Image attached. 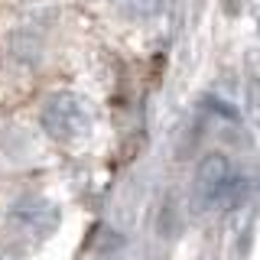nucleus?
Listing matches in <instances>:
<instances>
[{
  "mask_svg": "<svg viewBox=\"0 0 260 260\" xmlns=\"http://www.w3.org/2000/svg\"><path fill=\"white\" fill-rule=\"evenodd\" d=\"M39 124H43L49 140L75 146V143H85L88 137H91L94 111H91V104L75 91H55V94H49L43 101V108H39Z\"/></svg>",
  "mask_w": 260,
  "mask_h": 260,
  "instance_id": "nucleus-1",
  "label": "nucleus"
},
{
  "mask_svg": "<svg viewBox=\"0 0 260 260\" xmlns=\"http://www.w3.org/2000/svg\"><path fill=\"white\" fill-rule=\"evenodd\" d=\"M195 195L208 211H231L247 195V179L234 169L224 153H208L195 173Z\"/></svg>",
  "mask_w": 260,
  "mask_h": 260,
  "instance_id": "nucleus-2",
  "label": "nucleus"
},
{
  "mask_svg": "<svg viewBox=\"0 0 260 260\" xmlns=\"http://www.w3.org/2000/svg\"><path fill=\"white\" fill-rule=\"evenodd\" d=\"M7 218H10L13 231L23 234V238H29V241H49L62 224L59 205H55L52 199H46V195H36V192L20 195L10 205V211H7Z\"/></svg>",
  "mask_w": 260,
  "mask_h": 260,
  "instance_id": "nucleus-3",
  "label": "nucleus"
},
{
  "mask_svg": "<svg viewBox=\"0 0 260 260\" xmlns=\"http://www.w3.org/2000/svg\"><path fill=\"white\" fill-rule=\"evenodd\" d=\"M114 7L127 20H153L169 7V0H114Z\"/></svg>",
  "mask_w": 260,
  "mask_h": 260,
  "instance_id": "nucleus-4",
  "label": "nucleus"
},
{
  "mask_svg": "<svg viewBox=\"0 0 260 260\" xmlns=\"http://www.w3.org/2000/svg\"><path fill=\"white\" fill-rule=\"evenodd\" d=\"M0 260H29V254L20 244H0Z\"/></svg>",
  "mask_w": 260,
  "mask_h": 260,
  "instance_id": "nucleus-5",
  "label": "nucleus"
}]
</instances>
